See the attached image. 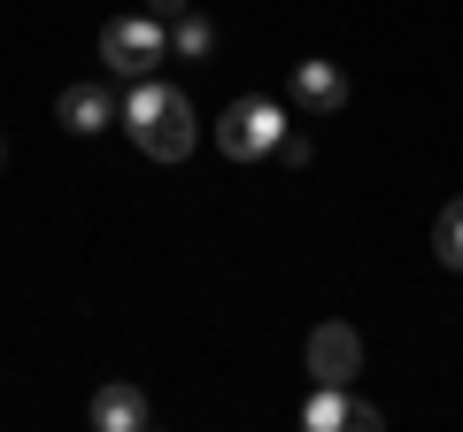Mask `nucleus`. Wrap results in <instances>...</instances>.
I'll use <instances>...</instances> for the list:
<instances>
[{"label": "nucleus", "mask_w": 463, "mask_h": 432, "mask_svg": "<svg viewBox=\"0 0 463 432\" xmlns=\"http://www.w3.org/2000/svg\"><path fill=\"white\" fill-rule=\"evenodd\" d=\"M85 417H93L100 432H147L155 401H147V386H132V379H109V386L93 394V409H85Z\"/></svg>", "instance_id": "nucleus-7"}, {"label": "nucleus", "mask_w": 463, "mask_h": 432, "mask_svg": "<svg viewBox=\"0 0 463 432\" xmlns=\"http://www.w3.org/2000/svg\"><path fill=\"white\" fill-rule=\"evenodd\" d=\"M54 117H62V132L93 139V132H109V124L124 117V93H116V78H78V85H62Z\"/></svg>", "instance_id": "nucleus-5"}, {"label": "nucleus", "mask_w": 463, "mask_h": 432, "mask_svg": "<svg viewBox=\"0 0 463 432\" xmlns=\"http://www.w3.org/2000/svg\"><path fill=\"white\" fill-rule=\"evenodd\" d=\"M147 8H155V16L170 23V16H185V8H194V0H147Z\"/></svg>", "instance_id": "nucleus-11"}, {"label": "nucleus", "mask_w": 463, "mask_h": 432, "mask_svg": "<svg viewBox=\"0 0 463 432\" xmlns=\"http://www.w3.org/2000/svg\"><path fill=\"white\" fill-rule=\"evenodd\" d=\"M170 54H178V62H209V54H216V23L194 16V8L170 16Z\"/></svg>", "instance_id": "nucleus-8"}, {"label": "nucleus", "mask_w": 463, "mask_h": 432, "mask_svg": "<svg viewBox=\"0 0 463 432\" xmlns=\"http://www.w3.org/2000/svg\"><path fill=\"white\" fill-rule=\"evenodd\" d=\"M301 363H309L317 386H355V371H364V333L340 324V316H325L309 333V348H301Z\"/></svg>", "instance_id": "nucleus-4"}, {"label": "nucleus", "mask_w": 463, "mask_h": 432, "mask_svg": "<svg viewBox=\"0 0 463 432\" xmlns=\"http://www.w3.org/2000/svg\"><path fill=\"white\" fill-rule=\"evenodd\" d=\"M301 425L309 432H340L347 425V386H317V394L301 401Z\"/></svg>", "instance_id": "nucleus-9"}, {"label": "nucleus", "mask_w": 463, "mask_h": 432, "mask_svg": "<svg viewBox=\"0 0 463 432\" xmlns=\"http://www.w3.org/2000/svg\"><path fill=\"white\" fill-rule=\"evenodd\" d=\"M124 132L139 139V155L147 163H185V155L201 147V124H194V100L178 93V85H163V78H139L132 93H124Z\"/></svg>", "instance_id": "nucleus-1"}, {"label": "nucleus", "mask_w": 463, "mask_h": 432, "mask_svg": "<svg viewBox=\"0 0 463 432\" xmlns=\"http://www.w3.org/2000/svg\"><path fill=\"white\" fill-rule=\"evenodd\" d=\"M216 147H224V163H263V155L286 147V108L270 93H240L216 117Z\"/></svg>", "instance_id": "nucleus-2"}, {"label": "nucleus", "mask_w": 463, "mask_h": 432, "mask_svg": "<svg viewBox=\"0 0 463 432\" xmlns=\"http://www.w3.org/2000/svg\"><path fill=\"white\" fill-rule=\"evenodd\" d=\"M432 255H440L448 270H463V193L448 201L440 216H432Z\"/></svg>", "instance_id": "nucleus-10"}, {"label": "nucleus", "mask_w": 463, "mask_h": 432, "mask_svg": "<svg viewBox=\"0 0 463 432\" xmlns=\"http://www.w3.org/2000/svg\"><path fill=\"white\" fill-rule=\"evenodd\" d=\"M0 163H8V147H0Z\"/></svg>", "instance_id": "nucleus-12"}, {"label": "nucleus", "mask_w": 463, "mask_h": 432, "mask_svg": "<svg viewBox=\"0 0 463 432\" xmlns=\"http://www.w3.org/2000/svg\"><path fill=\"white\" fill-rule=\"evenodd\" d=\"M294 108H309V117H340V108H347V70L325 62V54L294 62Z\"/></svg>", "instance_id": "nucleus-6"}, {"label": "nucleus", "mask_w": 463, "mask_h": 432, "mask_svg": "<svg viewBox=\"0 0 463 432\" xmlns=\"http://www.w3.org/2000/svg\"><path fill=\"white\" fill-rule=\"evenodd\" d=\"M163 54H170V23H163V16H116L109 32H100V62H109L116 85L155 78V70H163Z\"/></svg>", "instance_id": "nucleus-3"}]
</instances>
